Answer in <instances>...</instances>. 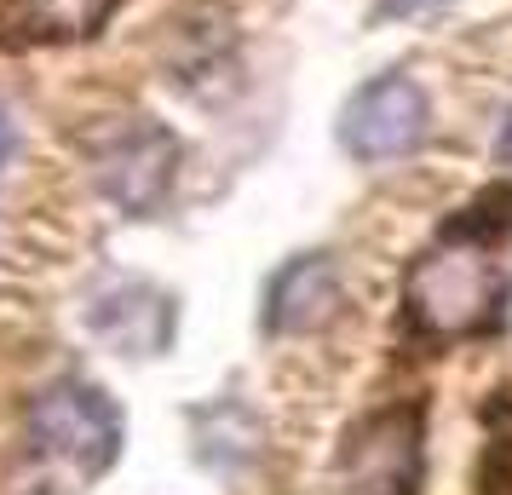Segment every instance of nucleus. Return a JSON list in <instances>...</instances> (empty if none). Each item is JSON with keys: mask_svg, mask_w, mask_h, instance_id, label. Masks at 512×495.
I'll use <instances>...</instances> for the list:
<instances>
[{"mask_svg": "<svg viewBox=\"0 0 512 495\" xmlns=\"http://www.w3.org/2000/svg\"><path fill=\"white\" fill-rule=\"evenodd\" d=\"M426 6H438V0H380V12H392V18H409V12H426Z\"/></svg>", "mask_w": 512, "mask_h": 495, "instance_id": "12", "label": "nucleus"}, {"mask_svg": "<svg viewBox=\"0 0 512 495\" xmlns=\"http://www.w3.org/2000/svg\"><path fill=\"white\" fill-rule=\"evenodd\" d=\"M87 329L127 357H156L173 340V300L150 283L110 277L104 288L87 294Z\"/></svg>", "mask_w": 512, "mask_h": 495, "instance_id": "6", "label": "nucleus"}, {"mask_svg": "<svg viewBox=\"0 0 512 495\" xmlns=\"http://www.w3.org/2000/svg\"><path fill=\"white\" fill-rule=\"evenodd\" d=\"M116 12V0H24V24L35 35H93Z\"/></svg>", "mask_w": 512, "mask_h": 495, "instance_id": "8", "label": "nucleus"}, {"mask_svg": "<svg viewBox=\"0 0 512 495\" xmlns=\"http://www.w3.org/2000/svg\"><path fill=\"white\" fill-rule=\"evenodd\" d=\"M29 449L70 478H98L121 455V409L93 380H52L29 403Z\"/></svg>", "mask_w": 512, "mask_h": 495, "instance_id": "2", "label": "nucleus"}, {"mask_svg": "<svg viewBox=\"0 0 512 495\" xmlns=\"http://www.w3.org/2000/svg\"><path fill=\"white\" fill-rule=\"evenodd\" d=\"M432 127V104L409 75H380L369 87H357L351 104L340 110V144L357 162H397L409 156Z\"/></svg>", "mask_w": 512, "mask_h": 495, "instance_id": "4", "label": "nucleus"}, {"mask_svg": "<svg viewBox=\"0 0 512 495\" xmlns=\"http://www.w3.org/2000/svg\"><path fill=\"white\" fill-rule=\"evenodd\" d=\"M12 150H18V127H12V116L0 110V167L12 162Z\"/></svg>", "mask_w": 512, "mask_h": 495, "instance_id": "10", "label": "nucleus"}, {"mask_svg": "<svg viewBox=\"0 0 512 495\" xmlns=\"http://www.w3.org/2000/svg\"><path fill=\"white\" fill-rule=\"evenodd\" d=\"M495 162L512 167V110H507V121H501V133H495Z\"/></svg>", "mask_w": 512, "mask_h": 495, "instance_id": "11", "label": "nucleus"}, {"mask_svg": "<svg viewBox=\"0 0 512 495\" xmlns=\"http://www.w3.org/2000/svg\"><path fill=\"white\" fill-rule=\"evenodd\" d=\"M173 173H179V139L167 133L162 121L133 116L121 127H110L104 139H93L98 190L127 213L162 208V196L173 190Z\"/></svg>", "mask_w": 512, "mask_h": 495, "instance_id": "3", "label": "nucleus"}, {"mask_svg": "<svg viewBox=\"0 0 512 495\" xmlns=\"http://www.w3.org/2000/svg\"><path fill=\"white\" fill-rule=\"evenodd\" d=\"M484 495H512V472L501 467V484H484Z\"/></svg>", "mask_w": 512, "mask_h": 495, "instance_id": "13", "label": "nucleus"}, {"mask_svg": "<svg viewBox=\"0 0 512 495\" xmlns=\"http://www.w3.org/2000/svg\"><path fill=\"white\" fill-rule=\"evenodd\" d=\"M420 409H380L346 444V495H415Z\"/></svg>", "mask_w": 512, "mask_h": 495, "instance_id": "5", "label": "nucleus"}, {"mask_svg": "<svg viewBox=\"0 0 512 495\" xmlns=\"http://www.w3.org/2000/svg\"><path fill=\"white\" fill-rule=\"evenodd\" d=\"M501 271L489 265V254L466 236H449L443 248L420 254L409 283H403V306L415 317L420 334L432 340H461V334H484L501 317Z\"/></svg>", "mask_w": 512, "mask_h": 495, "instance_id": "1", "label": "nucleus"}, {"mask_svg": "<svg viewBox=\"0 0 512 495\" xmlns=\"http://www.w3.org/2000/svg\"><path fill=\"white\" fill-rule=\"evenodd\" d=\"M484 426L501 449H512V386H501V392L484 403Z\"/></svg>", "mask_w": 512, "mask_h": 495, "instance_id": "9", "label": "nucleus"}, {"mask_svg": "<svg viewBox=\"0 0 512 495\" xmlns=\"http://www.w3.org/2000/svg\"><path fill=\"white\" fill-rule=\"evenodd\" d=\"M334 311H340V265L328 254L288 260L265 288V329L271 334H311L334 323Z\"/></svg>", "mask_w": 512, "mask_h": 495, "instance_id": "7", "label": "nucleus"}]
</instances>
